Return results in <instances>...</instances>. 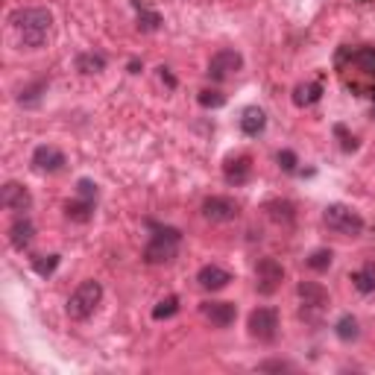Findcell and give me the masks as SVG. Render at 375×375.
<instances>
[{
    "label": "cell",
    "mask_w": 375,
    "mask_h": 375,
    "mask_svg": "<svg viewBox=\"0 0 375 375\" xmlns=\"http://www.w3.org/2000/svg\"><path fill=\"white\" fill-rule=\"evenodd\" d=\"M12 30L18 33V41L24 47H45V41L50 38V26H53V12L45 6H24L15 9L9 15Z\"/></svg>",
    "instance_id": "obj_1"
},
{
    "label": "cell",
    "mask_w": 375,
    "mask_h": 375,
    "mask_svg": "<svg viewBox=\"0 0 375 375\" xmlns=\"http://www.w3.org/2000/svg\"><path fill=\"white\" fill-rule=\"evenodd\" d=\"M179 244H182V232L179 229H156V234L144 246V261L159 267V264H170L179 255Z\"/></svg>",
    "instance_id": "obj_2"
},
{
    "label": "cell",
    "mask_w": 375,
    "mask_h": 375,
    "mask_svg": "<svg viewBox=\"0 0 375 375\" xmlns=\"http://www.w3.org/2000/svg\"><path fill=\"white\" fill-rule=\"evenodd\" d=\"M100 302H103V285L94 282V279L82 282L71 294V299H67V317L77 319V323H82V319H88L97 311V305H100Z\"/></svg>",
    "instance_id": "obj_3"
},
{
    "label": "cell",
    "mask_w": 375,
    "mask_h": 375,
    "mask_svg": "<svg viewBox=\"0 0 375 375\" xmlns=\"http://www.w3.org/2000/svg\"><path fill=\"white\" fill-rule=\"evenodd\" d=\"M323 223L335 234H343V238H355V234L364 232V217H360L355 208L343 205V202H335V205L326 208V212H323Z\"/></svg>",
    "instance_id": "obj_4"
},
{
    "label": "cell",
    "mask_w": 375,
    "mask_h": 375,
    "mask_svg": "<svg viewBox=\"0 0 375 375\" xmlns=\"http://www.w3.org/2000/svg\"><path fill=\"white\" fill-rule=\"evenodd\" d=\"M285 279V267L276 258H261L255 267V290L261 296H273Z\"/></svg>",
    "instance_id": "obj_5"
},
{
    "label": "cell",
    "mask_w": 375,
    "mask_h": 375,
    "mask_svg": "<svg viewBox=\"0 0 375 375\" xmlns=\"http://www.w3.org/2000/svg\"><path fill=\"white\" fill-rule=\"evenodd\" d=\"M249 335L261 343H273L276 335H279V314L273 308H255L249 314Z\"/></svg>",
    "instance_id": "obj_6"
},
{
    "label": "cell",
    "mask_w": 375,
    "mask_h": 375,
    "mask_svg": "<svg viewBox=\"0 0 375 375\" xmlns=\"http://www.w3.org/2000/svg\"><path fill=\"white\" fill-rule=\"evenodd\" d=\"M244 67V56L238 50H217L214 56H212V62H208V77H212L214 82H226V79H232L234 74H238Z\"/></svg>",
    "instance_id": "obj_7"
},
{
    "label": "cell",
    "mask_w": 375,
    "mask_h": 375,
    "mask_svg": "<svg viewBox=\"0 0 375 375\" xmlns=\"http://www.w3.org/2000/svg\"><path fill=\"white\" fill-rule=\"evenodd\" d=\"M238 212H241V205L232 197H208L202 202V217L212 220V223H229V220L238 217Z\"/></svg>",
    "instance_id": "obj_8"
},
{
    "label": "cell",
    "mask_w": 375,
    "mask_h": 375,
    "mask_svg": "<svg viewBox=\"0 0 375 375\" xmlns=\"http://www.w3.org/2000/svg\"><path fill=\"white\" fill-rule=\"evenodd\" d=\"M65 164H67V159H65V152L59 147L41 144V147L33 150V168L38 173H59Z\"/></svg>",
    "instance_id": "obj_9"
},
{
    "label": "cell",
    "mask_w": 375,
    "mask_h": 375,
    "mask_svg": "<svg viewBox=\"0 0 375 375\" xmlns=\"http://www.w3.org/2000/svg\"><path fill=\"white\" fill-rule=\"evenodd\" d=\"M0 205L6 208V212H30V205H33V197H30V191H26L24 185L18 182H6L3 191H0Z\"/></svg>",
    "instance_id": "obj_10"
},
{
    "label": "cell",
    "mask_w": 375,
    "mask_h": 375,
    "mask_svg": "<svg viewBox=\"0 0 375 375\" xmlns=\"http://www.w3.org/2000/svg\"><path fill=\"white\" fill-rule=\"evenodd\" d=\"M202 317L212 323L214 328H229L234 323V317H238V308H234V302H202Z\"/></svg>",
    "instance_id": "obj_11"
},
{
    "label": "cell",
    "mask_w": 375,
    "mask_h": 375,
    "mask_svg": "<svg viewBox=\"0 0 375 375\" xmlns=\"http://www.w3.org/2000/svg\"><path fill=\"white\" fill-rule=\"evenodd\" d=\"M229 282H232V273L217 267V264H205V267H200V273H197V285L202 290H212V294L214 290H223Z\"/></svg>",
    "instance_id": "obj_12"
},
{
    "label": "cell",
    "mask_w": 375,
    "mask_h": 375,
    "mask_svg": "<svg viewBox=\"0 0 375 375\" xmlns=\"http://www.w3.org/2000/svg\"><path fill=\"white\" fill-rule=\"evenodd\" d=\"M33 238H35V226L30 217H18L15 223L9 226V244L15 249H26L33 244Z\"/></svg>",
    "instance_id": "obj_13"
},
{
    "label": "cell",
    "mask_w": 375,
    "mask_h": 375,
    "mask_svg": "<svg viewBox=\"0 0 375 375\" xmlns=\"http://www.w3.org/2000/svg\"><path fill=\"white\" fill-rule=\"evenodd\" d=\"M223 176L229 185H244L249 182V176H253V161L246 156H238V159H229L226 168H223Z\"/></svg>",
    "instance_id": "obj_14"
},
{
    "label": "cell",
    "mask_w": 375,
    "mask_h": 375,
    "mask_svg": "<svg viewBox=\"0 0 375 375\" xmlns=\"http://www.w3.org/2000/svg\"><path fill=\"white\" fill-rule=\"evenodd\" d=\"M299 296H302L305 311H323L328 305V294L319 285H314V282H302L299 285Z\"/></svg>",
    "instance_id": "obj_15"
},
{
    "label": "cell",
    "mask_w": 375,
    "mask_h": 375,
    "mask_svg": "<svg viewBox=\"0 0 375 375\" xmlns=\"http://www.w3.org/2000/svg\"><path fill=\"white\" fill-rule=\"evenodd\" d=\"M264 129H267V115H264L258 106L244 109V115H241V132L249 135V138H258Z\"/></svg>",
    "instance_id": "obj_16"
},
{
    "label": "cell",
    "mask_w": 375,
    "mask_h": 375,
    "mask_svg": "<svg viewBox=\"0 0 375 375\" xmlns=\"http://www.w3.org/2000/svg\"><path fill=\"white\" fill-rule=\"evenodd\" d=\"M65 214H67V220H74V223H88L91 214H94V202L77 197L74 202L65 205Z\"/></svg>",
    "instance_id": "obj_17"
},
{
    "label": "cell",
    "mask_w": 375,
    "mask_h": 375,
    "mask_svg": "<svg viewBox=\"0 0 375 375\" xmlns=\"http://www.w3.org/2000/svg\"><path fill=\"white\" fill-rule=\"evenodd\" d=\"M352 285H355V290L358 294H375V267L372 264H367V267H360V270H355L352 273Z\"/></svg>",
    "instance_id": "obj_18"
},
{
    "label": "cell",
    "mask_w": 375,
    "mask_h": 375,
    "mask_svg": "<svg viewBox=\"0 0 375 375\" xmlns=\"http://www.w3.org/2000/svg\"><path fill=\"white\" fill-rule=\"evenodd\" d=\"M103 67H106V56H103V53H79V56H77V71L79 74H100L103 71Z\"/></svg>",
    "instance_id": "obj_19"
},
{
    "label": "cell",
    "mask_w": 375,
    "mask_h": 375,
    "mask_svg": "<svg viewBox=\"0 0 375 375\" xmlns=\"http://www.w3.org/2000/svg\"><path fill=\"white\" fill-rule=\"evenodd\" d=\"M335 335L343 340V343H352V340H358V335H360V326H358V319L352 317V314H343L337 323H335Z\"/></svg>",
    "instance_id": "obj_20"
},
{
    "label": "cell",
    "mask_w": 375,
    "mask_h": 375,
    "mask_svg": "<svg viewBox=\"0 0 375 375\" xmlns=\"http://www.w3.org/2000/svg\"><path fill=\"white\" fill-rule=\"evenodd\" d=\"M159 26H161V15L156 9L138 6V30H141V33H156Z\"/></svg>",
    "instance_id": "obj_21"
},
{
    "label": "cell",
    "mask_w": 375,
    "mask_h": 375,
    "mask_svg": "<svg viewBox=\"0 0 375 375\" xmlns=\"http://www.w3.org/2000/svg\"><path fill=\"white\" fill-rule=\"evenodd\" d=\"M319 97H323V88H319L317 82H308V86H299L294 91V103L296 106H314Z\"/></svg>",
    "instance_id": "obj_22"
},
{
    "label": "cell",
    "mask_w": 375,
    "mask_h": 375,
    "mask_svg": "<svg viewBox=\"0 0 375 375\" xmlns=\"http://www.w3.org/2000/svg\"><path fill=\"white\" fill-rule=\"evenodd\" d=\"M352 62H355L364 74H372V77H375V47H358V50L352 53Z\"/></svg>",
    "instance_id": "obj_23"
},
{
    "label": "cell",
    "mask_w": 375,
    "mask_h": 375,
    "mask_svg": "<svg viewBox=\"0 0 375 375\" xmlns=\"http://www.w3.org/2000/svg\"><path fill=\"white\" fill-rule=\"evenodd\" d=\"M200 106L202 109H223L226 106V94L223 91H214V88H205V91H200Z\"/></svg>",
    "instance_id": "obj_24"
},
{
    "label": "cell",
    "mask_w": 375,
    "mask_h": 375,
    "mask_svg": "<svg viewBox=\"0 0 375 375\" xmlns=\"http://www.w3.org/2000/svg\"><path fill=\"white\" fill-rule=\"evenodd\" d=\"M305 264H308L311 270H317V273L328 270L331 267V249H317V253H311L308 258H305Z\"/></svg>",
    "instance_id": "obj_25"
},
{
    "label": "cell",
    "mask_w": 375,
    "mask_h": 375,
    "mask_svg": "<svg viewBox=\"0 0 375 375\" xmlns=\"http://www.w3.org/2000/svg\"><path fill=\"white\" fill-rule=\"evenodd\" d=\"M41 91H47V82H45V79H38L35 86L24 88L21 97H18V103H21V106H35V103L41 100Z\"/></svg>",
    "instance_id": "obj_26"
},
{
    "label": "cell",
    "mask_w": 375,
    "mask_h": 375,
    "mask_svg": "<svg viewBox=\"0 0 375 375\" xmlns=\"http://www.w3.org/2000/svg\"><path fill=\"white\" fill-rule=\"evenodd\" d=\"M176 311H179V299L176 296H168V299H161L156 308H152V319H170Z\"/></svg>",
    "instance_id": "obj_27"
},
{
    "label": "cell",
    "mask_w": 375,
    "mask_h": 375,
    "mask_svg": "<svg viewBox=\"0 0 375 375\" xmlns=\"http://www.w3.org/2000/svg\"><path fill=\"white\" fill-rule=\"evenodd\" d=\"M33 267H35L38 276H45V279H47V276L56 273V267H59V255H41V258L33 261Z\"/></svg>",
    "instance_id": "obj_28"
},
{
    "label": "cell",
    "mask_w": 375,
    "mask_h": 375,
    "mask_svg": "<svg viewBox=\"0 0 375 375\" xmlns=\"http://www.w3.org/2000/svg\"><path fill=\"white\" fill-rule=\"evenodd\" d=\"M276 161H279V168L285 170V173H296V152L294 150H282L279 156H276Z\"/></svg>",
    "instance_id": "obj_29"
},
{
    "label": "cell",
    "mask_w": 375,
    "mask_h": 375,
    "mask_svg": "<svg viewBox=\"0 0 375 375\" xmlns=\"http://www.w3.org/2000/svg\"><path fill=\"white\" fill-rule=\"evenodd\" d=\"M267 208H270V214H273L276 220H285V223H290V220H294V208H290V202H270Z\"/></svg>",
    "instance_id": "obj_30"
},
{
    "label": "cell",
    "mask_w": 375,
    "mask_h": 375,
    "mask_svg": "<svg viewBox=\"0 0 375 375\" xmlns=\"http://www.w3.org/2000/svg\"><path fill=\"white\" fill-rule=\"evenodd\" d=\"M77 197L97 202V185L91 182V179H79V182H77Z\"/></svg>",
    "instance_id": "obj_31"
},
{
    "label": "cell",
    "mask_w": 375,
    "mask_h": 375,
    "mask_svg": "<svg viewBox=\"0 0 375 375\" xmlns=\"http://www.w3.org/2000/svg\"><path fill=\"white\" fill-rule=\"evenodd\" d=\"M261 369H294V364H285V360H264Z\"/></svg>",
    "instance_id": "obj_32"
},
{
    "label": "cell",
    "mask_w": 375,
    "mask_h": 375,
    "mask_svg": "<svg viewBox=\"0 0 375 375\" xmlns=\"http://www.w3.org/2000/svg\"><path fill=\"white\" fill-rule=\"evenodd\" d=\"M335 132L343 138V150H355V147H358V144H355V138H349V135H346V129H343V127H337Z\"/></svg>",
    "instance_id": "obj_33"
},
{
    "label": "cell",
    "mask_w": 375,
    "mask_h": 375,
    "mask_svg": "<svg viewBox=\"0 0 375 375\" xmlns=\"http://www.w3.org/2000/svg\"><path fill=\"white\" fill-rule=\"evenodd\" d=\"M159 74H161V82H168L170 88H176V77L168 71V67H159Z\"/></svg>",
    "instance_id": "obj_34"
},
{
    "label": "cell",
    "mask_w": 375,
    "mask_h": 375,
    "mask_svg": "<svg viewBox=\"0 0 375 375\" xmlns=\"http://www.w3.org/2000/svg\"><path fill=\"white\" fill-rule=\"evenodd\" d=\"M129 74H141V62H138V59L129 62Z\"/></svg>",
    "instance_id": "obj_35"
}]
</instances>
